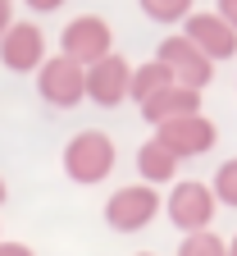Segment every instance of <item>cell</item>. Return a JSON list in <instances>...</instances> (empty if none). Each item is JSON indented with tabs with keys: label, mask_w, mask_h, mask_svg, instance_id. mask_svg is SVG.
I'll return each mask as SVG.
<instances>
[{
	"label": "cell",
	"mask_w": 237,
	"mask_h": 256,
	"mask_svg": "<svg viewBox=\"0 0 237 256\" xmlns=\"http://www.w3.org/2000/svg\"><path fill=\"white\" fill-rule=\"evenodd\" d=\"M59 165H64V178L78 183V188H96L105 183L119 165V151H114V138L100 133V128H82L64 142L59 151Z\"/></svg>",
	"instance_id": "cell-1"
},
{
	"label": "cell",
	"mask_w": 237,
	"mask_h": 256,
	"mask_svg": "<svg viewBox=\"0 0 237 256\" xmlns=\"http://www.w3.org/2000/svg\"><path fill=\"white\" fill-rule=\"evenodd\" d=\"M37 96L50 110H73L87 101V69L69 55H50L37 69Z\"/></svg>",
	"instance_id": "cell-2"
},
{
	"label": "cell",
	"mask_w": 237,
	"mask_h": 256,
	"mask_svg": "<svg viewBox=\"0 0 237 256\" xmlns=\"http://www.w3.org/2000/svg\"><path fill=\"white\" fill-rule=\"evenodd\" d=\"M160 192L151 183H128V188H114L105 197V224L114 234H142L146 224L160 215Z\"/></svg>",
	"instance_id": "cell-3"
},
{
	"label": "cell",
	"mask_w": 237,
	"mask_h": 256,
	"mask_svg": "<svg viewBox=\"0 0 237 256\" xmlns=\"http://www.w3.org/2000/svg\"><path fill=\"white\" fill-rule=\"evenodd\" d=\"M215 188L210 183H201V178H183L169 188V197H164V215L174 229L183 234H201V229H210V220H215Z\"/></svg>",
	"instance_id": "cell-4"
},
{
	"label": "cell",
	"mask_w": 237,
	"mask_h": 256,
	"mask_svg": "<svg viewBox=\"0 0 237 256\" xmlns=\"http://www.w3.org/2000/svg\"><path fill=\"white\" fill-rule=\"evenodd\" d=\"M59 55H69V60L82 64V69H91L96 60L114 55V28L100 14H78V18L64 23V32H59Z\"/></svg>",
	"instance_id": "cell-5"
},
{
	"label": "cell",
	"mask_w": 237,
	"mask_h": 256,
	"mask_svg": "<svg viewBox=\"0 0 237 256\" xmlns=\"http://www.w3.org/2000/svg\"><path fill=\"white\" fill-rule=\"evenodd\" d=\"M155 60L169 64L174 82H183V87H192V92H206L210 78H215V60H210V55H201V50L183 37V32H178V37H164L160 50H155Z\"/></svg>",
	"instance_id": "cell-6"
},
{
	"label": "cell",
	"mask_w": 237,
	"mask_h": 256,
	"mask_svg": "<svg viewBox=\"0 0 237 256\" xmlns=\"http://www.w3.org/2000/svg\"><path fill=\"white\" fill-rule=\"evenodd\" d=\"M215 138H219V128L206 114H183V119H169V124L155 128V142H164L178 160H192V156L215 151Z\"/></svg>",
	"instance_id": "cell-7"
},
{
	"label": "cell",
	"mask_w": 237,
	"mask_h": 256,
	"mask_svg": "<svg viewBox=\"0 0 237 256\" xmlns=\"http://www.w3.org/2000/svg\"><path fill=\"white\" fill-rule=\"evenodd\" d=\"M46 32L37 23H14L5 37H0V64L9 74H37L46 64Z\"/></svg>",
	"instance_id": "cell-8"
},
{
	"label": "cell",
	"mask_w": 237,
	"mask_h": 256,
	"mask_svg": "<svg viewBox=\"0 0 237 256\" xmlns=\"http://www.w3.org/2000/svg\"><path fill=\"white\" fill-rule=\"evenodd\" d=\"M128 87H132V69H128L123 55H105V60H96L87 69V96H91V106H100V110L123 106Z\"/></svg>",
	"instance_id": "cell-9"
},
{
	"label": "cell",
	"mask_w": 237,
	"mask_h": 256,
	"mask_svg": "<svg viewBox=\"0 0 237 256\" xmlns=\"http://www.w3.org/2000/svg\"><path fill=\"white\" fill-rule=\"evenodd\" d=\"M183 37H187V42H192L201 55H210L215 64L237 55V28H228L219 14H187V23H183Z\"/></svg>",
	"instance_id": "cell-10"
},
{
	"label": "cell",
	"mask_w": 237,
	"mask_h": 256,
	"mask_svg": "<svg viewBox=\"0 0 237 256\" xmlns=\"http://www.w3.org/2000/svg\"><path fill=\"white\" fill-rule=\"evenodd\" d=\"M142 110V119L151 124V128H160V124H169V119H183V114H201V92H192V87H183V82H174V87H164V92H155L146 106H137Z\"/></svg>",
	"instance_id": "cell-11"
},
{
	"label": "cell",
	"mask_w": 237,
	"mask_h": 256,
	"mask_svg": "<svg viewBox=\"0 0 237 256\" xmlns=\"http://www.w3.org/2000/svg\"><path fill=\"white\" fill-rule=\"evenodd\" d=\"M137 174H142V183H151V188H164V183H174L178 178V156L169 151L164 142H142L137 146Z\"/></svg>",
	"instance_id": "cell-12"
},
{
	"label": "cell",
	"mask_w": 237,
	"mask_h": 256,
	"mask_svg": "<svg viewBox=\"0 0 237 256\" xmlns=\"http://www.w3.org/2000/svg\"><path fill=\"white\" fill-rule=\"evenodd\" d=\"M164 87H174V74H169V64H160V60H146V64H137L132 69V87H128V96L137 106H146L155 92H164Z\"/></svg>",
	"instance_id": "cell-13"
},
{
	"label": "cell",
	"mask_w": 237,
	"mask_h": 256,
	"mask_svg": "<svg viewBox=\"0 0 237 256\" xmlns=\"http://www.w3.org/2000/svg\"><path fill=\"white\" fill-rule=\"evenodd\" d=\"M137 5H142V14L151 23H187L196 0H137Z\"/></svg>",
	"instance_id": "cell-14"
},
{
	"label": "cell",
	"mask_w": 237,
	"mask_h": 256,
	"mask_svg": "<svg viewBox=\"0 0 237 256\" xmlns=\"http://www.w3.org/2000/svg\"><path fill=\"white\" fill-rule=\"evenodd\" d=\"M178 256H228V242L215 229H201V234H183Z\"/></svg>",
	"instance_id": "cell-15"
},
{
	"label": "cell",
	"mask_w": 237,
	"mask_h": 256,
	"mask_svg": "<svg viewBox=\"0 0 237 256\" xmlns=\"http://www.w3.org/2000/svg\"><path fill=\"white\" fill-rule=\"evenodd\" d=\"M210 188H215V202H224V206H237V156H233V160H224V165L215 170Z\"/></svg>",
	"instance_id": "cell-16"
},
{
	"label": "cell",
	"mask_w": 237,
	"mask_h": 256,
	"mask_svg": "<svg viewBox=\"0 0 237 256\" xmlns=\"http://www.w3.org/2000/svg\"><path fill=\"white\" fill-rule=\"evenodd\" d=\"M14 23H18V18H14V0H0V37H5Z\"/></svg>",
	"instance_id": "cell-17"
},
{
	"label": "cell",
	"mask_w": 237,
	"mask_h": 256,
	"mask_svg": "<svg viewBox=\"0 0 237 256\" xmlns=\"http://www.w3.org/2000/svg\"><path fill=\"white\" fill-rule=\"evenodd\" d=\"M0 256H37V252H32L27 242H5L0 238Z\"/></svg>",
	"instance_id": "cell-18"
},
{
	"label": "cell",
	"mask_w": 237,
	"mask_h": 256,
	"mask_svg": "<svg viewBox=\"0 0 237 256\" xmlns=\"http://www.w3.org/2000/svg\"><path fill=\"white\" fill-rule=\"evenodd\" d=\"M228 28H237V0H219V10H215Z\"/></svg>",
	"instance_id": "cell-19"
},
{
	"label": "cell",
	"mask_w": 237,
	"mask_h": 256,
	"mask_svg": "<svg viewBox=\"0 0 237 256\" xmlns=\"http://www.w3.org/2000/svg\"><path fill=\"white\" fill-rule=\"evenodd\" d=\"M23 5H27L32 14H55V10L64 5V0H23Z\"/></svg>",
	"instance_id": "cell-20"
},
{
	"label": "cell",
	"mask_w": 237,
	"mask_h": 256,
	"mask_svg": "<svg viewBox=\"0 0 237 256\" xmlns=\"http://www.w3.org/2000/svg\"><path fill=\"white\" fill-rule=\"evenodd\" d=\"M228 256H237V234H233V238H228Z\"/></svg>",
	"instance_id": "cell-21"
},
{
	"label": "cell",
	"mask_w": 237,
	"mask_h": 256,
	"mask_svg": "<svg viewBox=\"0 0 237 256\" xmlns=\"http://www.w3.org/2000/svg\"><path fill=\"white\" fill-rule=\"evenodd\" d=\"M5 197H9V188H5V178H0V206H5Z\"/></svg>",
	"instance_id": "cell-22"
},
{
	"label": "cell",
	"mask_w": 237,
	"mask_h": 256,
	"mask_svg": "<svg viewBox=\"0 0 237 256\" xmlns=\"http://www.w3.org/2000/svg\"><path fill=\"white\" fill-rule=\"evenodd\" d=\"M137 256H155V252H137Z\"/></svg>",
	"instance_id": "cell-23"
}]
</instances>
